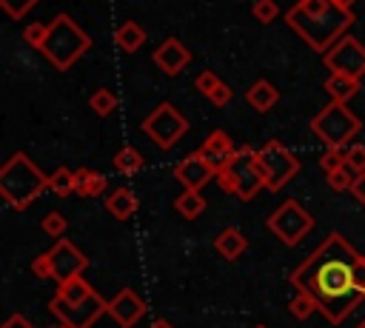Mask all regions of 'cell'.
Masks as SVG:
<instances>
[{"instance_id":"obj_1","label":"cell","mask_w":365,"mask_h":328,"mask_svg":"<svg viewBox=\"0 0 365 328\" xmlns=\"http://www.w3.org/2000/svg\"><path fill=\"white\" fill-rule=\"evenodd\" d=\"M356 257L359 251H354V245L334 231L291 274L294 288L311 291L331 325H342V319L365 299L356 291V277H354Z\"/></svg>"},{"instance_id":"obj_2","label":"cell","mask_w":365,"mask_h":328,"mask_svg":"<svg viewBox=\"0 0 365 328\" xmlns=\"http://www.w3.org/2000/svg\"><path fill=\"white\" fill-rule=\"evenodd\" d=\"M354 11L336 6L334 0H297L285 11V23L294 34H299L314 51H328L345 31L354 26Z\"/></svg>"},{"instance_id":"obj_3","label":"cell","mask_w":365,"mask_h":328,"mask_svg":"<svg viewBox=\"0 0 365 328\" xmlns=\"http://www.w3.org/2000/svg\"><path fill=\"white\" fill-rule=\"evenodd\" d=\"M48 311L66 328H91L108 311V299H103L83 277H71L57 282V294L51 297Z\"/></svg>"},{"instance_id":"obj_4","label":"cell","mask_w":365,"mask_h":328,"mask_svg":"<svg viewBox=\"0 0 365 328\" xmlns=\"http://www.w3.org/2000/svg\"><path fill=\"white\" fill-rule=\"evenodd\" d=\"M46 188H48V177L23 151H14L0 168V197L14 211L29 208Z\"/></svg>"},{"instance_id":"obj_5","label":"cell","mask_w":365,"mask_h":328,"mask_svg":"<svg viewBox=\"0 0 365 328\" xmlns=\"http://www.w3.org/2000/svg\"><path fill=\"white\" fill-rule=\"evenodd\" d=\"M88 48H91V37L68 14H57L48 23V37L40 51L57 71H68Z\"/></svg>"},{"instance_id":"obj_6","label":"cell","mask_w":365,"mask_h":328,"mask_svg":"<svg viewBox=\"0 0 365 328\" xmlns=\"http://www.w3.org/2000/svg\"><path fill=\"white\" fill-rule=\"evenodd\" d=\"M308 128L325 143V148H342L345 143H351V137L359 134L362 123L356 120V114H354L345 103L331 100L325 108H319V111L311 117Z\"/></svg>"},{"instance_id":"obj_7","label":"cell","mask_w":365,"mask_h":328,"mask_svg":"<svg viewBox=\"0 0 365 328\" xmlns=\"http://www.w3.org/2000/svg\"><path fill=\"white\" fill-rule=\"evenodd\" d=\"M257 163L265 177L268 191H279L291 177L299 174V160L294 151H288L279 140H268L262 148H257Z\"/></svg>"},{"instance_id":"obj_8","label":"cell","mask_w":365,"mask_h":328,"mask_svg":"<svg viewBox=\"0 0 365 328\" xmlns=\"http://www.w3.org/2000/svg\"><path fill=\"white\" fill-rule=\"evenodd\" d=\"M268 231L274 237H279L285 245H297L308 237V231L314 228V217L297 203V200H285L268 220H265Z\"/></svg>"},{"instance_id":"obj_9","label":"cell","mask_w":365,"mask_h":328,"mask_svg":"<svg viewBox=\"0 0 365 328\" xmlns=\"http://www.w3.org/2000/svg\"><path fill=\"white\" fill-rule=\"evenodd\" d=\"M143 131L154 140V145H160V148H174L177 140L188 131V120H185L171 103H160V106L143 120Z\"/></svg>"},{"instance_id":"obj_10","label":"cell","mask_w":365,"mask_h":328,"mask_svg":"<svg viewBox=\"0 0 365 328\" xmlns=\"http://www.w3.org/2000/svg\"><path fill=\"white\" fill-rule=\"evenodd\" d=\"M322 63L331 74H345V77H362L365 74V46L345 34L342 40H336L325 54H322Z\"/></svg>"},{"instance_id":"obj_11","label":"cell","mask_w":365,"mask_h":328,"mask_svg":"<svg viewBox=\"0 0 365 328\" xmlns=\"http://www.w3.org/2000/svg\"><path fill=\"white\" fill-rule=\"evenodd\" d=\"M228 174L234 177V185H237V197L240 200H254L257 191L265 188V177H262V168L257 163V151L248 148V145L237 148V157L228 165Z\"/></svg>"},{"instance_id":"obj_12","label":"cell","mask_w":365,"mask_h":328,"mask_svg":"<svg viewBox=\"0 0 365 328\" xmlns=\"http://www.w3.org/2000/svg\"><path fill=\"white\" fill-rule=\"evenodd\" d=\"M48 260H51V280L54 282L80 277V271L88 265V257L68 240H57L54 248L48 251Z\"/></svg>"},{"instance_id":"obj_13","label":"cell","mask_w":365,"mask_h":328,"mask_svg":"<svg viewBox=\"0 0 365 328\" xmlns=\"http://www.w3.org/2000/svg\"><path fill=\"white\" fill-rule=\"evenodd\" d=\"M145 311H148V305H145V299H143L134 288H120L117 297L108 299V311H106V314H108L120 328H134L137 319L145 317Z\"/></svg>"},{"instance_id":"obj_14","label":"cell","mask_w":365,"mask_h":328,"mask_svg":"<svg viewBox=\"0 0 365 328\" xmlns=\"http://www.w3.org/2000/svg\"><path fill=\"white\" fill-rule=\"evenodd\" d=\"M197 154H200V157L220 174V171H225V168L234 163V157H237V145H234V140H231L222 128H214V131L200 143Z\"/></svg>"},{"instance_id":"obj_15","label":"cell","mask_w":365,"mask_h":328,"mask_svg":"<svg viewBox=\"0 0 365 328\" xmlns=\"http://www.w3.org/2000/svg\"><path fill=\"white\" fill-rule=\"evenodd\" d=\"M151 60H154V66H157L163 74L177 77L182 68L191 66V51H188L177 37H168V40H163V43L157 46V51L151 54Z\"/></svg>"},{"instance_id":"obj_16","label":"cell","mask_w":365,"mask_h":328,"mask_svg":"<svg viewBox=\"0 0 365 328\" xmlns=\"http://www.w3.org/2000/svg\"><path fill=\"white\" fill-rule=\"evenodd\" d=\"M217 177V171L194 151V154H188L185 160H180L177 165H174V180L177 183H182V188H191V191H200L208 180H214Z\"/></svg>"},{"instance_id":"obj_17","label":"cell","mask_w":365,"mask_h":328,"mask_svg":"<svg viewBox=\"0 0 365 328\" xmlns=\"http://www.w3.org/2000/svg\"><path fill=\"white\" fill-rule=\"evenodd\" d=\"M137 208H140V203H137V197H134V191H131L128 185H117V188L106 197V211H108L114 220H128V217L137 214Z\"/></svg>"},{"instance_id":"obj_18","label":"cell","mask_w":365,"mask_h":328,"mask_svg":"<svg viewBox=\"0 0 365 328\" xmlns=\"http://www.w3.org/2000/svg\"><path fill=\"white\" fill-rule=\"evenodd\" d=\"M145 40H148L145 29H143L140 23H134V20H125V23H120V29L114 31V43H117V48H123L125 54H134V51H140V48L145 46Z\"/></svg>"},{"instance_id":"obj_19","label":"cell","mask_w":365,"mask_h":328,"mask_svg":"<svg viewBox=\"0 0 365 328\" xmlns=\"http://www.w3.org/2000/svg\"><path fill=\"white\" fill-rule=\"evenodd\" d=\"M279 100V91L268 83V80H257L245 88V103L254 108V111H271Z\"/></svg>"},{"instance_id":"obj_20","label":"cell","mask_w":365,"mask_h":328,"mask_svg":"<svg viewBox=\"0 0 365 328\" xmlns=\"http://www.w3.org/2000/svg\"><path fill=\"white\" fill-rule=\"evenodd\" d=\"M245 237H242V231L240 228H222L217 237H214V248H217V254L220 257H225V260H237L242 251H245Z\"/></svg>"},{"instance_id":"obj_21","label":"cell","mask_w":365,"mask_h":328,"mask_svg":"<svg viewBox=\"0 0 365 328\" xmlns=\"http://www.w3.org/2000/svg\"><path fill=\"white\" fill-rule=\"evenodd\" d=\"M74 180H77V194L80 197H100L108 188L106 174L91 171V168H77L74 171Z\"/></svg>"},{"instance_id":"obj_22","label":"cell","mask_w":365,"mask_h":328,"mask_svg":"<svg viewBox=\"0 0 365 328\" xmlns=\"http://www.w3.org/2000/svg\"><path fill=\"white\" fill-rule=\"evenodd\" d=\"M325 91L331 100L336 103H348L356 91H359V80L356 77H345V74H328L325 80Z\"/></svg>"},{"instance_id":"obj_23","label":"cell","mask_w":365,"mask_h":328,"mask_svg":"<svg viewBox=\"0 0 365 328\" xmlns=\"http://www.w3.org/2000/svg\"><path fill=\"white\" fill-rule=\"evenodd\" d=\"M174 208L185 217V220H197L202 211H205V200H202V194L200 191H191V188H185L177 200H174Z\"/></svg>"},{"instance_id":"obj_24","label":"cell","mask_w":365,"mask_h":328,"mask_svg":"<svg viewBox=\"0 0 365 328\" xmlns=\"http://www.w3.org/2000/svg\"><path fill=\"white\" fill-rule=\"evenodd\" d=\"M48 188L57 194V197H68V194H77V180H74V171H68L66 165L54 168L48 174Z\"/></svg>"},{"instance_id":"obj_25","label":"cell","mask_w":365,"mask_h":328,"mask_svg":"<svg viewBox=\"0 0 365 328\" xmlns=\"http://www.w3.org/2000/svg\"><path fill=\"white\" fill-rule=\"evenodd\" d=\"M143 154L134 148V145H123L117 154H114V168L120 171V174H137L140 168H143Z\"/></svg>"},{"instance_id":"obj_26","label":"cell","mask_w":365,"mask_h":328,"mask_svg":"<svg viewBox=\"0 0 365 328\" xmlns=\"http://www.w3.org/2000/svg\"><path fill=\"white\" fill-rule=\"evenodd\" d=\"M288 311H291V317H297V319H308L314 311H319V305H317V297H314L311 291L297 288V297L288 302Z\"/></svg>"},{"instance_id":"obj_27","label":"cell","mask_w":365,"mask_h":328,"mask_svg":"<svg viewBox=\"0 0 365 328\" xmlns=\"http://www.w3.org/2000/svg\"><path fill=\"white\" fill-rule=\"evenodd\" d=\"M88 108H91L94 114L106 117V114H111V111L117 108V94H114L111 88H97V91L88 97Z\"/></svg>"},{"instance_id":"obj_28","label":"cell","mask_w":365,"mask_h":328,"mask_svg":"<svg viewBox=\"0 0 365 328\" xmlns=\"http://www.w3.org/2000/svg\"><path fill=\"white\" fill-rule=\"evenodd\" d=\"M40 228H43V234H48V237L63 240V234H66L68 222H66V217H63L60 211H48V214L40 220Z\"/></svg>"},{"instance_id":"obj_29","label":"cell","mask_w":365,"mask_h":328,"mask_svg":"<svg viewBox=\"0 0 365 328\" xmlns=\"http://www.w3.org/2000/svg\"><path fill=\"white\" fill-rule=\"evenodd\" d=\"M354 177H356V174H354L348 165H342V168H336V171L325 174V180H328V188H331V191H351Z\"/></svg>"},{"instance_id":"obj_30","label":"cell","mask_w":365,"mask_h":328,"mask_svg":"<svg viewBox=\"0 0 365 328\" xmlns=\"http://www.w3.org/2000/svg\"><path fill=\"white\" fill-rule=\"evenodd\" d=\"M251 14L259 23H274L279 17V6H277V0H254L251 3Z\"/></svg>"},{"instance_id":"obj_31","label":"cell","mask_w":365,"mask_h":328,"mask_svg":"<svg viewBox=\"0 0 365 328\" xmlns=\"http://www.w3.org/2000/svg\"><path fill=\"white\" fill-rule=\"evenodd\" d=\"M46 37H48V26L46 23H29L23 29V43L31 46V48H43Z\"/></svg>"},{"instance_id":"obj_32","label":"cell","mask_w":365,"mask_h":328,"mask_svg":"<svg viewBox=\"0 0 365 328\" xmlns=\"http://www.w3.org/2000/svg\"><path fill=\"white\" fill-rule=\"evenodd\" d=\"M345 165V151L342 148H325L322 154H319V168L325 171V174H331V171H336V168H342Z\"/></svg>"},{"instance_id":"obj_33","label":"cell","mask_w":365,"mask_h":328,"mask_svg":"<svg viewBox=\"0 0 365 328\" xmlns=\"http://www.w3.org/2000/svg\"><path fill=\"white\" fill-rule=\"evenodd\" d=\"M0 6H3V11H6L11 20H20L23 14H29V11L37 6V0H0Z\"/></svg>"},{"instance_id":"obj_34","label":"cell","mask_w":365,"mask_h":328,"mask_svg":"<svg viewBox=\"0 0 365 328\" xmlns=\"http://www.w3.org/2000/svg\"><path fill=\"white\" fill-rule=\"evenodd\" d=\"M217 86H220V77H217L214 71H208V68H202V71L194 77V88H197L200 94H205V97H211Z\"/></svg>"},{"instance_id":"obj_35","label":"cell","mask_w":365,"mask_h":328,"mask_svg":"<svg viewBox=\"0 0 365 328\" xmlns=\"http://www.w3.org/2000/svg\"><path fill=\"white\" fill-rule=\"evenodd\" d=\"M345 165L354 171V174H362L365 171V145H351L345 151Z\"/></svg>"},{"instance_id":"obj_36","label":"cell","mask_w":365,"mask_h":328,"mask_svg":"<svg viewBox=\"0 0 365 328\" xmlns=\"http://www.w3.org/2000/svg\"><path fill=\"white\" fill-rule=\"evenodd\" d=\"M31 274L40 277V280H51V260H48V251L34 257V262H31Z\"/></svg>"},{"instance_id":"obj_37","label":"cell","mask_w":365,"mask_h":328,"mask_svg":"<svg viewBox=\"0 0 365 328\" xmlns=\"http://www.w3.org/2000/svg\"><path fill=\"white\" fill-rule=\"evenodd\" d=\"M214 106H228V100H231V86H225V83H220L217 88H214V94L208 97Z\"/></svg>"},{"instance_id":"obj_38","label":"cell","mask_w":365,"mask_h":328,"mask_svg":"<svg viewBox=\"0 0 365 328\" xmlns=\"http://www.w3.org/2000/svg\"><path fill=\"white\" fill-rule=\"evenodd\" d=\"M354 277H356V291L365 297V257H362V254L356 257V265H354Z\"/></svg>"},{"instance_id":"obj_39","label":"cell","mask_w":365,"mask_h":328,"mask_svg":"<svg viewBox=\"0 0 365 328\" xmlns=\"http://www.w3.org/2000/svg\"><path fill=\"white\" fill-rule=\"evenodd\" d=\"M214 180L220 183V188H222L225 194H237V185H234V177L228 174V168H225V171H220V174H217Z\"/></svg>"},{"instance_id":"obj_40","label":"cell","mask_w":365,"mask_h":328,"mask_svg":"<svg viewBox=\"0 0 365 328\" xmlns=\"http://www.w3.org/2000/svg\"><path fill=\"white\" fill-rule=\"evenodd\" d=\"M351 194H354V197H356L359 203H365V171L354 177V185H351Z\"/></svg>"},{"instance_id":"obj_41","label":"cell","mask_w":365,"mask_h":328,"mask_svg":"<svg viewBox=\"0 0 365 328\" xmlns=\"http://www.w3.org/2000/svg\"><path fill=\"white\" fill-rule=\"evenodd\" d=\"M0 328H34V325H31V322H29L23 314H11V317H9V319H6Z\"/></svg>"},{"instance_id":"obj_42","label":"cell","mask_w":365,"mask_h":328,"mask_svg":"<svg viewBox=\"0 0 365 328\" xmlns=\"http://www.w3.org/2000/svg\"><path fill=\"white\" fill-rule=\"evenodd\" d=\"M148 328H174V325H171L168 319H154V322H151Z\"/></svg>"},{"instance_id":"obj_43","label":"cell","mask_w":365,"mask_h":328,"mask_svg":"<svg viewBox=\"0 0 365 328\" xmlns=\"http://www.w3.org/2000/svg\"><path fill=\"white\" fill-rule=\"evenodd\" d=\"M334 3H336V6H342V9H351L356 0H334Z\"/></svg>"},{"instance_id":"obj_44","label":"cell","mask_w":365,"mask_h":328,"mask_svg":"<svg viewBox=\"0 0 365 328\" xmlns=\"http://www.w3.org/2000/svg\"><path fill=\"white\" fill-rule=\"evenodd\" d=\"M254 328H268V325H262V322H259V325H254Z\"/></svg>"},{"instance_id":"obj_45","label":"cell","mask_w":365,"mask_h":328,"mask_svg":"<svg viewBox=\"0 0 365 328\" xmlns=\"http://www.w3.org/2000/svg\"><path fill=\"white\" fill-rule=\"evenodd\" d=\"M51 328H66V325H51Z\"/></svg>"},{"instance_id":"obj_46","label":"cell","mask_w":365,"mask_h":328,"mask_svg":"<svg viewBox=\"0 0 365 328\" xmlns=\"http://www.w3.org/2000/svg\"><path fill=\"white\" fill-rule=\"evenodd\" d=\"M356 328H365V322H359V325H356Z\"/></svg>"}]
</instances>
